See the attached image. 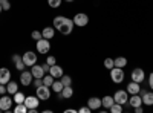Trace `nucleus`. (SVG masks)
Returning <instances> with one entry per match:
<instances>
[{"instance_id":"f257e3e1","label":"nucleus","mask_w":153,"mask_h":113,"mask_svg":"<svg viewBox=\"0 0 153 113\" xmlns=\"http://www.w3.org/2000/svg\"><path fill=\"white\" fill-rule=\"evenodd\" d=\"M35 95L40 98V101H48L51 98V87L42 84L40 87H35Z\"/></svg>"},{"instance_id":"f03ea898","label":"nucleus","mask_w":153,"mask_h":113,"mask_svg":"<svg viewBox=\"0 0 153 113\" xmlns=\"http://www.w3.org/2000/svg\"><path fill=\"white\" fill-rule=\"evenodd\" d=\"M110 78L115 84H120L124 81V70L123 67H112L110 69Z\"/></svg>"},{"instance_id":"7ed1b4c3","label":"nucleus","mask_w":153,"mask_h":113,"mask_svg":"<svg viewBox=\"0 0 153 113\" xmlns=\"http://www.w3.org/2000/svg\"><path fill=\"white\" fill-rule=\"evenodd\" d=\"M35 47H37V52H38V54L45 55V54H48V52L51 51V41H49L48 38H40V40L37 41Z\"/></svg>"},{"instance_id":"20e7f679","label":"nucleus","mask_w":153,"mask_h":113,"mask_svg":"<svg viewBox=\"0 0 153 113\" xmlns=\"http://www.w3.org/2000/svg\"><path fill=\"white\" fill-rule=\"evenodd\" d=\"M72 20H74V24H75V26L84 28V26H87V23H89V16L84 14V12H78V14L74 16Z\"/></svg>"},{"instance_id":"39448f33","label":"nucleus","mask_w":153,"mask_h":113,"mask_svg":"<svg viewBox=\"0 0 153 113\" xmlns=\"http://www.w3.org/2000/svg\"><path fill=\"white\" fill-rule=\"evenodd\" d=\"M74 20L72 18H65V21L61 23V26L58 28V31H60V34H63V35H69L72 31H74Z\"/></svg>"},{"instance_id":"423d86ee","label":"nucleus","mask_w":153,"mask_h":113,"mask_svg":"<svg viewBox=\"0 0 153 113\" xmlns=\"http://www.w3.org/2000/svg\"><path fill=\"white\" fill-rule=\"evenodd\" d=\"M22 60H23L25 64H26V67H31V66L37 64V54L32 52V51H28L22 55Z\"/></svg>"},{"instance_id":"0eeeda50","label":"nucleus","mask_w":153,"mask_h":113,"mask_svg":"<svg viewBox=\"0 0 153 113\" xmlns=\"http://www.w3.org/2000/svg\"><path fill=\"white\" fill-rule=\"evenodd\" d=\"M113 99H115V103L124 106L129 103V93H127V90H117L113 95Z\"/></svg>"},{"instance_id":"6e6552de","label":"nucleus","mask_w":153,"mask_h":113,"mask_svg":"<svg viewBox=\"0 0 153 113\" xmlns=\"http://www.w3.org/2000/svg\"><path fill=\"white\" fill-rule=\"evenodd\" d=\"M12 103H14V99H12L11 96H8L6 93L0 95V109H2V112H9Z\"/></svg>"},{"instance_id":"1a4fd4ad","label":"nucleus","mask_w":153,"mask_h":113,"mask_svg":"<svg viewBox=\"0 0 153 113\" xmlns=\"http://www.w3.org/2000/svg\"><path fill=\"white\" fill-rule=\"evenodd\" d=\"M130 77H132V81H136V83L141 84V83L146 80V72H144V69H141V67H136V69L132 70Z\"/></svg>"},{"instance_id":"9d476101","label":"nucleus","mask_w":153,"mask_h":113,"mask_svg":"<svg viewBox=\"0 0 153 113\" xmlns=\"http://www.w3.org/2000/svg\"><path fill=\"white\" fill-rule=\"evenodd\" d=\"M25 106H26L28 109H38V106H40V98H38L37 95H29L25 98Z\"/></svg>"},{"instance_id":"9b49d317","label":"nucleus","mask_w":153,"mask_h":113,"mask_svg":"<svg viewBox=\"0 0 153 113\" xmlns=\"http://www.w3.org/2000/svg\"><path fill=\"white\" fill-rule=\"evenodd\" d=\"M32 81H34V77H32L31 70H22V73H20V83L25 87H28V86L32 84Z\"/></svg>"},{"instance_id":"f8f14e48","label":"nucleus","mask_w":153,"mask_h":113,"mask_svg":"<svg viewBox=\"0 0 153 113\" xmlns=\"http://www.w3.org/2000/svg\"><path fill=\"white\" fill-rule=\"evenodd\" d=\"M126 90H127V93H129V95H136V93L141 92V87H139V83H136V81H130L129 84H127Z\"/></svg>"},{"instance_id":"ddd939ff","label":"nucleus","mask_w":153,"mask_h":113,"mask_svg":"<svg viewBox=\"0 0 153 113\" xmlns=\"http://www.w3.org/2000/svg\"><path fill=\"white\" fill-rule=\"evenodd\" d=\"M11 81V70L6 67L0 69V84H8Z\"/></svg>"},{"instance_id":"4468645a","label":"nucleus","mask_w":153,"mask_h":113,"mask_svg":"<svg viewBox=\"0 0 153 113\" xmlns=\"http://www.w3.org/2000/svg\"><path fill=\"white\" fill-rule=\"evenodd\" d=\"M31 73H32V77H34V78H43L45 75H46V72L43 70V67H42V66H38V64L31 66Z\"/></svg>"},{"instance_id":"2eb2a0df","label":"nucleus","mask_w":153,"mask_h":113,"mask_svg":"<svg viewBox=\"0 0 153 113\" xmlns=\"http://www.w3.org/2000/svg\"><path fill=\"white\" fill-rule=\"evenodd\" d=\"M141 98H143V104H146V106H153V92L141 90Z\"/></svg>"},{"instance_id":"dca6fc26","label":"nucleus","mask_w":153,"mask_h":113,"mask_svg":"<svg viewBox=\"0 0 153 113\" xmlns=\"http://www.w3.org/2000/svg\"><path fill=\"white\" fill-rule=\"evenodd\" d=\"M87 106L91 107V110H98L101 107V99L97 98V96H92L87 99Z\"/></svg>"},{"instance_id":"f3484780","label":"nucleus","mask_w":153,"mask_h":113,"mask_svg":"<svg viewBox=\"0 0 153 113\" xmlns=\"http://www.w3.org/2000/svg\"><path fill=\"white\" fill-rule=\"evenodd\" d=\"M49 73L52 75L54 78H61L63 75H65V72H63V67H61V66H57V64L51 66V70H49Z\"/></svg>"},{"instance_id":"a211bd4d","label":"nucleus","mask_w":153,"mask_h":113,"mask_svg":"<svg viewBox=\"0 0 153 113\" xmlns=\"http://www.w3.org/2000/svg\"><path fill=\"white\" fill-rule=\"evenodd\" d=\"M60 96L65 98V99L72 98V96H74V89H72V86H65V87H63V90L60 92Z\"/></svg>"},{"instance_id":"6ab92c4d","label":"nucleus","mask_w":153,"mask_h":113,"mask_svg":"<svg viewBox=\"0 0 153 113\" xmlns=\"http://www.w3.org/2000/svg\"><path fill=\"white\" fill-rule=\"evenodd\" d=\"M42 35H43V38H48V40H52L54 37H55V28L52 29L51 26H46L43 31H42Z\"/></svg>"},{"instance_id":"aec40b11","label":"nucleus","mask_w":153,"mask_h":113,"mask_svg":"<svg viewBox=\"0 0 153 113\" xmlns=\"http://www.w3.org/2000/svg\"><path fill=\"white\" fill-rule=\"evenodd\" d=\"M129 104L135 109V107H138V106H143V98L139 96L138 93L136 95H132L130 98H129Z\"/></svg>"},{"instance_id":"412c9836","label":"nucleus","mask_w":153,"mask_h":113,"mask_svg":"<svg viewBox=\"0 0 153 113\" xmlns=\"http://www.w3.org/2000/svg\"><path fill=\"white\" fill-rule=\"evenodd\" d=\"M115 103V99H113V96H104L103 99H101V106H103L104 109H110L112 107V104Z\"/></svg>"},{"instance_id":"4be33fe9","label":"nucleus","mask_w":153,"mask_h":113,"mask_svg":"<svg viewBox=\"0 0 153 113\" xmlns=\"http://www.w3.org/2000/svg\"><path fill=\"white\" fill-rule=\"evenodd\" d=\"M6 89H8V93H11V95H14L16 92H19V84L16 83V81H9L8 84H6Z\"/></svg>"},{"instance_id":"5701e85b","label":"nucleus","mask_w":153,"mask_h":113,"mask_svg":"<svg viewBox=\"0 0 153 113\" xmlns=\"http://www.w3.org/2000/svg\"><path fill=\"white\" fill-rule=\"evenodd\" d=\"M113 64H115V67H126L127 66V58L126 57H117L113 60Z\"/></svg>"},{"instance_id":"b1692460","label":"nucleus","mask_w":153,"mask_h":113,"mask_svg":"<svg viewBox=\"0 0 153 113\" xmlns=\"http://www.w3.org/2000/svg\"><path fill=\"white\" fill-rule=\"evenodd\" d=\"M25 93L23 92H16L14 95H12V99H14V103L16 104H20V103H25Z\"/></svg>"},{"instance_id":"393cba45","label":"nucleus","mask_w":153,"mask_h":113,"mask_svg":"<svg viewBox=\"0 0 153 113\" xmlns=\"http://www.w3.org/2000/svg\"><path fill=\"white\" fill-rule=\"evenodd\" d=\"M63 87H65V86H63V83L58 80V81H54V83H52L51 89H52V92H55V93H60V92L63 90Z\"/></svg>"},{"instance_id":"a878e982","label":"nucleus","mask_w":153,"mask_h":113,"mask_svg":"<svg viewBox=\"0 0 153 113\" xmlns=\"http://www.w3.org/2000/svg\"><path fill=\"white\" fill-rule=\"evenodd\" d=\"M65 16H57V17H54V20H52V26L55 28V29H58L60 26H61V23L65 21Z\"/></svg>"},{"instance_id":"bb28decb","label":"nucleus","mask_w":153,"mask_h":113,"mask_svg":"<svg viewBox=\"0 0 153 113\" xmlns=\"http://www.w3.org/2000/svg\"><path fill=\"white\" fill-rule=\"evenodd\" d=\"M14 113H28V107L25 106V103L16 104V107H14Z\"/></svg>"},{"instance_id":"cd10ccee","label":"nucleus","mask_w":153,"mask_h":113,"mask_svg":"<svg viewBox=\"0 0 153 113\" xmlns=\"http://www.w3.org/2000/svg\"><path fill=\"white\" fill-rule=\"evenodd\" d=\"M55 81V78L52 77V75H45V77H43V84L45 86H48V87H51V86H52V83Z\"/></svg>"},{"instance_id":"c85d7f7f","label":"nucleus","mask_w":153,"mask_h":113,"mask_svg":"<svg viewBox=\"0 0 153 113\" xmlns=\"http://www.w3.org/2000/svg\"><path fill=\"white\" fill-rule=\"evenodd\" d=\"M112 113H123V106L121 104H118V103H113L112 104V107L109 109Z\"/></svg>"},{"instance_id":"c756f323","label":"nucleus","mask_w":153,"mask_h":113,"mask_svg":"<svg viewBox=\"0 0 153 113\" xmlns=\"http://www.w3.org/2000/svg\"><path fill=\"white\" fill-rule=\"evenodd\" d=\"M60 81L63 83V86H71L72 84V78L69 77V75H63V77L60 78Z\"/></svg>"},{"instance_id":"7c9ffc66","label":"nucleus","mask_w":153,"mask_h":113,"mask_svg":"<svg viewBox=\"0 0 153 113\" xmlns=\"http://www.w3.org/2000/svg\"><path fill=\"white\" fill-rule=\"evenodd\" d=\"M31 38L35 40V41H38L40 38H43V35H42L40 31H32V32H31Z\"/></svg>"},{"instance_id":"2f4dec72","label":"nucleus","mask_w":153,"mask_h":113,"mask_svg":"<svg viewBox=\"0 0 153 113\" xmlns=\"http://www.w3.org/2000/svg\"><path fill=\"white\" fill-rule=\"evenodd\" d=\"M14 63H16V69H17V70H20V72H22V70H25V67H26V64L23 63V60H22V58H20V60H17V61H14Z\"/></svg>"},{"instance_id":"473e14b6","label":"nucleus","mask_w":153,"mask_h":113,"mask_svg":"<svg viewBox=\"0 0 153 113\" xmlns=\"http://www.w3.org/2000/svg\"><path fill=\"white\" fill-rule=\"evenodd\" d=\"M104 67L106 69H112V67H115V64H113V58H106L104 60Z\"/></svg>"},{"instance_id":"72a5a7b5","label":"nucleus","mask_w":153,"mask_h":113,"mask_svg":"<svg viewBox=\"0 0 153 113\" xmlns=\"http://www.w3.org/2000/svg\"><path fill=\"white\" fill-rule=\"evenodd\" d=\"M48 5L51 8H58L61 5V0H48Z\"/></svg>"},{"instance_id":"f704fd0d","label":"nucleus","mask_w":153,"mask_h":113,"mask_svg":"<svg viewBox=\"0 0 153 113\" xmlns=\"http://www.w3.org/2000/svg\"><path fill=\"white\" fill-rule=\"evenodd\" d=\"M46 63H48L49 66H54V64H57V58L52 57V55H49V57L46 58Z\"/></svg>"},{"instance_id":"c9c22d12","label":"nucleus","mask_w":153,"mask_h":113,"mask_svg":"<svg viewBox=\"0 0 153 113\" xmlns=\"http://www.w3.org/2000/svg\"><path fill=\"white\" fill-rule=\"evenodd\" d=\"M32 84H34L35 87H40V86L43 84V78H34V81H32Z\"/></svg>"},{"instance_id":"e433bc0d","label":"nucleus","mask_w":153,"mask_h":113,"mask_svg":"<svg viewBox=\"0 0 153 113\" xmlns=\"http://www.w3.org/2000/svg\"><path fill=\"white\" fill-rule=\"evenodd\" d=\"M78 112H80V113H91L92 110H91V107H89V106H86V107H81V109H78Z\"/></svg>"},{"instance_id":"4c0bfd02","label":"nucleus","mask_w":153,"mask_h":113,"mask_svg":"<svg viewBox=\"0 0 153 113\" xmlns=\"http://www.w3.org/2000/svg\"><path fill=\"white\" fill-rule=\"evenodd\" d=\"M5 93H8L6 84H0V95H5Z\"/></svg>"},{"instance_id":"58836bf2","label":"nucleus","mask_w":153,"mask_h":113,"mask_svg":"<svg viewBox=\"0 0 153 113\" xmlns=\"http://www.w3.org/2000/svg\"><path fill=\"white\" fill-rule=\"evenodd\" d=\"M2 9H3V11H9V9H11V3H9V0H8V2H5V3H2Z\"/></svg>"},{"instance_id":"ea45409f","label":"nucleus","mask_w":153,"mask_h":113,"mask_svg":"<svg viewBox=\"0 0 153 113\" xmlns=\"http://www.w3.org/2000/svg\"><path fill=\"white\" fill-rule=\"evenodd\" d=\"M149 86H150V89L153 90V72L150 73V77H149Z\"/></svg>"},{"instance_id":"a19ab883","label":"nucleus","mask_w":153,"mask_h":113,"mask_svg":"<svg viewBox=\"0 0 153 113\" xmlns=\"http://www.w3.org/2000/svg\"><path fill=\"white\" fill-rule=\"evenodd\" d=\"M42 67H43V70H45L46 73H49V70H51V66L48 64V63H45V64H42Z\"/></svg>"},{"instance_id":"79ce46f5","label":"nucleus","mask_w":153,"mask_h":113,"mask_svg":"<svg viewBox=\"0 0 153 113\" xmlns=\"http://www.w3.org/2000/svg\"><path fill=\"white\" fill-rule=\"evenodd\" d=\"M135 112H136V113H143V112H144L143 106H138V107H135Z\"/></svg>"},{"instance_id":"37998d69","label":"nucleus","mask_w":153,"mask_h":113,"mask_svg":"<svg viewBox=\"0 0 153 113\" xmlns=\"http://www.w3.org/2000/svg\"><path fill=\"white\" fill-rule=\"evenodd\" d=\"M38 110L37 109H28V113H37Z\"/></svg>"},{"instance_id":"c03bdc74","label":"nucleus","mask_w":153,"mask_h":113,"mask_svg":"<svg viewBox=\"0 0 153 113\" xmlns=\"http://www.w3.org/2000/svg\"><path fill=\"white\" fill-rule=\"evenodd\" d=\"M65 112H66V113H75L76 110H75V109H68V110H65Z\"/></svg>"},{"instance_id":"a18cd8bd","label":"nucleus","mask_w":153,"mask_h":113,"mask_svg":"<svg viewBox=\"0 0 153 113\" xmlns=\"http://www.w3.org/2000/svg\"><path fill=\"white\" fill-rule=\"evenodd\" d=\"M5 2H8V0H0V5H2V3H5Z\"/></svg>"},{"instance_id":"49530a36","label":"nucleus","mask_w":153,"mask_h":113,"mask_svg":"<svg viewBox=\"0 0 153 113\" xmlns=\"http://www.w3.org/2000/svg\"><path fill=\"white\" fill-rule=\"evenodd\" d=\"M65 2H68V3H72V2H74V0H65Z\"/></svg>"},{"instance_id":"de8ad7c7","label":"nucleus","mask_w":153,"mask_h":113,"mask_svg":"<svg viewBox=\"0 0 153 113\" xmlns=\"http://www.w3.org/2000/svg\"><path fill=\"white\" fill-rule=\"evenodd\" d=\"M2 11H3V9H2V5H0V14H2Z\"/></svg>"}]
</instances>
